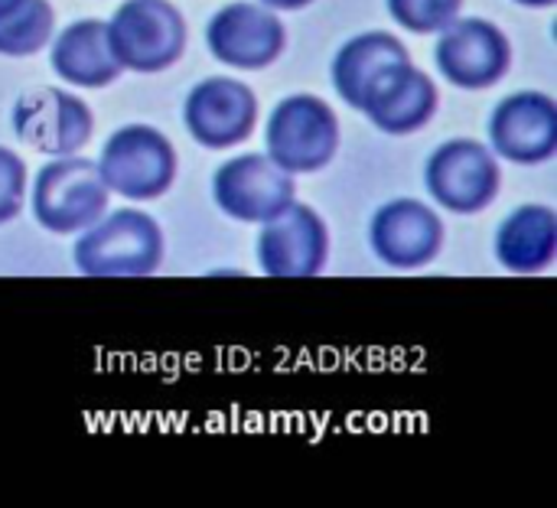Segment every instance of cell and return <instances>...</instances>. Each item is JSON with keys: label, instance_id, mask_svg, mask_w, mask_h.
Masks as SVG:
<instances>
[{"label": "cell", "instance_id": "6da1fadb", "mask_svg": "<svg viewBox=\"0 0 557 508\" xmlns=\"http://www.w3.org/2000/svg\"><path fill=\"white\" fill-rule=\"evenodd\" d=\"M163 261V232L140 209H117L82 228L75 264L88 277H147Z\"/></svg>", "mask_w": 557, "mask_h": 508}, {"label": "cell", "instance_id": "7a4b0ae2", "mask_svg": "<svg viewBox=\"0 0 557 508\" xmlns=\"http://www.w3.org/2000/svg\"><path fill=\"white\" fill-rule=\"evenodd\" d=\"M111 189L104 186L98 163L85 157H55L36 173L33 215L46 232L72 235L95 225L108 209Z\"/></svg>", "mask_w": 557, "mask_h": 508}, {"label": "cell", "instance_id": "3957f363", "mask_svg": "<svg viewBox=\"0 0 557 508\" xmlns=\"http://www.w3.org/2000/svg\"><path fill=\"white\" fill-rule=\"evenodd\" d=\"M104 26L114 59L131 72H163L186 49V20L170 0H124Z\"/></svg>", "mask_w": 557, "mask_h": 508}, {"label": "cell", "instance_id": "277c9868", "mask_svg": "<svg viewBox=\"0 0 557 508\" xmlns=\"http://www.w3.org/2000/svg\"><path fill=\"white\" fill-rule=\"evenodd\" d=\"M268 157L287 173L323 170L339 147V121L317 95H290L268 117Z\"/></svg>", "mask_w": 557, "mask_h": 508}, {"label": "cell", "instance_id": "5b68a950", "mask_svg": "<svg viewBox=\"0 0 557 508\" xmlns=\"http://www.w3.org/2000/svg\"><path fill=\"white\" fill-rule=\"evenodd\" d=\"M98 173L104 186L124 199H157L173 186L176 150L157 127L127 124L108 137L98 160Z\"/></svg>", "mask_w": 557, "mask_h": 508}, {"label": "cell", "instance_id": "8992f818", "mask_svg": "<svg viewBox=\"0 0 557 508\" xmlns=\"http://www.w3.org/2000/svg\"><path fill=\"white\" fill-rule=\"evenodd\" d=\"M424 183L437 206L457 215H473L499 196L503 173L490 147L470 137H457L431 153Z\"/></svg>", "mask_w": 557, "mask_h": 508}, {"label": "cell", "instance_id": "52a82bcc", "mask_svg": "<svg viewBox=\"0 0 557 508\" xmlns=\"http://www.w3.org/2000/svg\"><path fill=\"white\" fill-rule=\"evenodd\" d=\"M215 206L238 222H268L297 199L294 173L277 166L268 153L232 157L212 179Z\"/></svg>", "mask_w": 557, "mask_h": 508}, {"label": "cell", "instance_id": "ba28073f", "mask_svg": "<svg viewBox=\"0 0 557 508\" xmlns=\"http://www.w3.org/2000/svg\"><path fill=\"white\" fill-rule=\"evenodd\" d=\"M434 59L450 85L476 91L496 85L509 72L512 49L496 23L470 16V20H454L450 26L441 29Z\"/></svg>", "mask_w": 557, "mask_h": 508}, {"label": "cell", "instance_id": "9c48e42d", "mask_svg": "<svg viewBox=\"0 0 557 508\" xmlns=\"http://www.w3.org/2000/svg\"><path fill=\"white\" fill-rule=\"evenodd\" d=\"M13 131L23 144L49 157L78 153L91 137V111L62 88H29L13 104Z\"/></svg>", "mask_w": 557, "mask_h": 508}, {"label": "cell", "instance_id": "30bf717a", "mask_svg": "<svg viewBox=\"0 0 557 508\" xmlns=\"http://www.w3.org/2000/svg\"><path fill=\"white\" fill-rule=\"evenodd\" d=\"M186 131L196 144L209 150H225L251 137L258 121V98L238 78H206L199 82L183 104Z\"/></svg>", "mask_w": 557, "mask_h": 508}, {"label": "cell", "instance_id": "8fae6325", "mask_svg": "<svg viewBox=\"0 0 557 508\" xmlns=\"http://www.w3.org/2000/svg\"><path fill=\"white\" fill-rule=\"evenodd\" d=\"M258 261L271 277H313L326 268L330 238L323 219L297 199L261 222Z\"/></svg>", "mask_w": 557, "mask_h": 508}, {"label": "cell", "instance_id": "7c38bea8", "mask_svg": "<svg viewBox=\"0 0 557 508\" xmlns=\"http://www.w3.org/2000/svg\"><path fill=\"white\" fill-rule=\"evenodd\" d=\"M209 52L232 69H264L284 49V23L264 3H228L206 26Z\"/></svg>", "mask_w": 557, "mask_h": 508}, {"label": "cell", "instance_id": "4fadbf2b", "mask_svg": "<svg viewBox=\"0 0 557 508\" xmlns=\"http://www.w3.org/2000/svg\"><path fill=\"white\" fill-rule=\"evenodd\" d=\"M493 150L512 163H545L557 150V104L545 91H516L490 117Z\"/></svg>", "mask_w": 557, "mask_h": 508}, {"label": "cell", "instance_id": "5bb4252c", "mask_svg": "<svg viewBox=\"0 0 557 508\" xmlns=\"http://www.w3.org/2000/svg\"><path fill=\"white\" fill-rule=\"evenodd\" d=\"M359 111L385 134H414L437 111V85L411 59L392 62L375 75Z\"/></svg>", "mask_w": 557, "mask_h": 508}, {"label": "cell", "instance_id": "9a60e30c", "mask_svg": "<svg viewBox=\"0 0 557 508\" xmlns=\"http://www.w3.org/2000/svg\"><path fill=\"white\" fill-rule=\"evenodd\" d=\"M369 241L388 268L411 271L437 258L444 245V222L418 199H395L375 212Z\"/></svg>", "mask_w": 557, "mask_h": 508}, {"label": "cell", "instance_id": "2e32d148", "mask_svg": "<svg viewBox=\"0 0 557 508\" xmlns=\"http://www.w3.org/2000/svg\"><path fill=\"white\" fill-rule=\"evenodd\" d=\"M49 59H52V69L62 75V82L78 85V88H104L124 72L111 52L108 26L101 20L69 23L55 36Z\"/></svg>", "mask_w": 557, "mask_h": 508}, {"label": "cell", "instance_id": "e0dca14e", "mask_svg": "<svg viewBox=\"0 0 557 508\" xmlns=\"http://www.w3.org/2000/svg\"><path fill=\"white\" fill-rule=\"evenodd\" d=\"M557 251V215L552 206H519L496 235V258L516 274L545 271Z\"/></svg>", "mask_w": 557, "mask_h": 508}, {"label": "cell", "instance_id": "ac0fdd59", "mask_svg": "<svg viewBox=\"0 0 557 508\" xmlns=\"http://www.w3.org/2000/svg\"><path fill=\"white\" fill-rule=\"evenodd\" d=\"M411 59L405 42L385 29L375 33H362L356 39H349L336 59H333V85L339 91V98L352 108H362V98L369 91V85L375 82V75L392 65V62H405Z\"/></svg>", "mask_w": 557, "mask_h": 508}, {"label": "cell", "instance_id": "d6986e66", "mask_svg": "<svg viewBox=\"0 0 557 508\" xmlns=\"http://www.w3.org/2000/svg\"><path fill=\"white\" fill-rule=\"evenodd\" d=\"M55 26L49 0H20L0 16V55H33L39 52Z\"/></svg>", "mask_w": 557, "mask_h": 508}, {"label": "cell", "instance_id": "ffe728a7", "mask_svg": "<svg viewBox=\"0 0 557 508\" xmlns=\"http://www.w3.org/2000/svg\"><path fill=\"white\" fill-rule=\"evenodd\" d=\"M463 0H388L392 16L411 33H441L460 13Z\"/></svg>", "mask_w": 557, "mask_h": 508}, {"label": "cell", "instance_id": "44dd1931", "mask_svg": "<svg viewBox=\"0 0 557 508\" xmlns=\"http://www.w3.org/2000/svg\"><path fill=\"white\" fill-rule=\"evenodd\" d=\"M26 193V166L16 153L0 147V225L16 219Z\"/></svg>", "mask_w": 557, "mask_h": 508}, {"label": "cell", "instance_id": "7402d4cb", "mask_svg": "<svg viewBox=\"0 0 557 508\" xmlns=\"http://www.w3.org/2000/svg\"><path fill=\"white\" fill-rule=\"evenodd\" d=\"M264 7H274V10H300V7H307V3H313V0H261Z\"/></svg>", "mask_w": 557, "mask_h": 508}, {"label": "cell", "instance_id": "603a6c76", "mask_svg": "<svg viewBox=\"0 0 557 508\" xmlns=\"http://www.w3.org/2000/svg\"><path fill=\"white\" fill-rule=\"evenodd\" d=\"M516 3H522V7H552L555 0H516Z\"/></svg>", "mask_w": 557, "mask_h": 508}, {"label": "cell", "instance_id": "cb8c5ba5", "mask_svg": "<svg viewBox=\"0 0 557 508\" xmlns=\"http://www.w3.org/2000/svg\"><path fill=\"white\" fill-rule=\"evenodd\" d=\"M16 3H20V0H0V16H3V13H7L10 7H16Z\"/></svg>", "mask_w": 557, "mask_h": 508}]
</instances>
